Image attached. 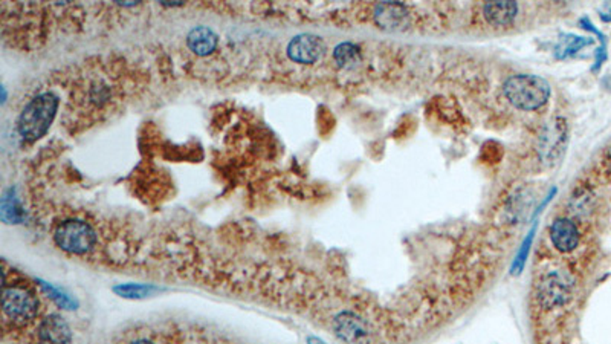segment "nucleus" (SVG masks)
Returning a JSON list of instances; mask_svg holds the SVG:
<instances>
[{"instance_id": "f257e3e1", "label": "nucleus", "mask_w": 611, "mask_h": 344, "mask_svg": "<svg viewBox=\"0 0 611 344\" xmlns=\"http://www.w3.org/2000/svg\"><path fill=\"white\" fill-rule=\"evenodd\" d=\"M58 109V97L52 92L38 93L19 115L17 130L24 140L34 142L51 127Z\"/></svg>"}, {"instance_id": "f03ea898", "label": "nucleus", "mask_w": 611, "mask_h": 344, "mask_svg": "<svg viewBox=\"0 0 611 344\" xmlns=\"http://www.w3.org/2000/svg\"><path fill=\"white\" fill-rule=\"evenodd\" d=\"M504 98L515 109L538 110L550 98V85L543 77L533 74H517L504 81Z\"/></svg>"}, {"instance_id": "7ed1b4c3", "label": "nucleus", "mask_w": 611, "mask_h": 344, "mask_svg": "<svg viewBox=\"0 0 611 344\" xmlns=\"http://www.w3.org/2000/svg\"><path fill=\"white\" fill-rule=\"evenodd\" d=\"M575 278L565 269H549L536 283V298L544 309L565 306L573 297Z\"/></svg>"}, {"instance_id": "20e7f679", "label": "nucleus", "mask_w": 611, "mask_h": 344, "mask_svg": "<svg viewBox=\"0 0 611 344\" xmlns=\"http://www.w3.org/2000/svg\"><path fill=\"white\" fill-rule=\"evenodd\" d=\"M4 314L13 321L26 323L38 314L40 301L33 289L22 283H4Z\"/></svg>"}, {"instance_id": "39448f33", "label": "nucleus", "mask_w": 611, "mask_h": 344, "mask_svg": "<svg viewBox=\"0 0 611 344\" xmlns=\"http://www.w3.org/2000/svg\"><path fill=\"white\" fill-rule=\"evenodd\" d=\"M54 241L63 251L81 256L89 253L97 244V233L88 222L69 219L56 228Z\"/></svg>"}, {"instance_id": "423d86ee", "label": "nucleus", "mask_w": 611, "mask_h": 344, "mask_svg": "<svg viewBox=\"0 0 611 344\" xmlns=\"http://www.w3.org/2000/svg\"><path fill=\"white\" fill-rule=\"evenodd\" d=\"M567 138L568 126L563 117H556L547 124L538 142V155L541 162L550 167L560 161L563 153L565 152Z\"/></svg>"}, {"instance_id": "0eeeda50", "label": "nucleus", "mask_w": 611, "mask_h": 344, "mask_svg": "<svg viewBox=\"0 0 611 344\" xmlns=\"http://www.w3.org/2000/svg\"><path fill=\"white\" fill-rule=\"evenodd\" d=\"M336 337L347 344H367L370 341L372 330L368 323L355 312H341L333 320Z\"/></svg>"}, {"instance_id": "6e6552de", "label": "nucleus", "mask_w": 611, "mask_h": 344, "mask_svg": "<svg viewBox=\"0 0 611 344\" xmlns=\"http://www.w3.org/2000/svg\"><path fill=\"white\" fill-rule=\"evenodd\" d=\"M325 43L320 36H295L288 45V56L298 65H313L324 56Z\"/></svg>"}, {"instance_id": "1a4fd4ad", "label": "nucleus", "mask_w": 611, "mask_h": 344, "mask_svg": "<svg viewBox=\"0 0 611 344\" xmlns=\"http://www.w3.org/2000/svg\"><path fill=\"white\" fill-rule=\"evenodd\" d=\"M375 24L385 31H402L412 24L407 5L400 2H381L373 6Z\"/></svg>"}, {"instance_id": "9d476101", "label": "nucleus", "mask_w": 611, "mask_h": 344, "mask_svg": "<svg viewBox=\"0 0 611 344\" xmlns=\"http://www.w3.org/2000/svg\"><path fill=\"white\" fill-rule=\"evenodd\" d=\"M38 344H72V330L68 321L58 314L41 320L37 329Z\"/></svg>"}, {"instance_id": "9b49d317", "label": "nucleus", "mask_w": 611, "mask_h": 344, "mask_svg": "<svg viewBox=\"0 0 611 344\" xmlns=\"http://www.w3.org/2000/svg\"><path fill=\"white\" fill-rule=\"evenodd\" d=\"M550 241L558 251L567 254L578 248L581 234L572 219L558 217L550 225Z\"/></svg>"}, {"instance_id": "f8f14e48", "label": "nucleus", "mask_w": 611, "mask_h": 344, "mask_svg": "<svg viewBox=\"0 0 611 344\" xmlns=\"http://www.w3.org/2000/svg\"><path fill=\"white\" fill-rule=\"evenodd\" d=\"M483 17L491 26H511L520 13V5L515 2H488L481 6Z\"/></svg>"}, {"instance_id": "ddd939ff", "label": "nucleus", "mask_w": 611, "mask_h": 344, "mask_svg": "<svg viewBox=\"0 0 611 344\" xmlns=\"http://www.w3.org/2000/svg\"><path fill=\"white\" fill-rule=\"evenodd\" d=\"M533 201L535 197L531 189L515 190L504 205V219L508 221V224H521L526 214H528L533 207Z\"/></svg>"}, {"instance_id": "4468645a", "label": "nucleus", "mask_w": 611, "mask_h": 344, "mask_svg": "<svg viewBox=\"0 0 611 344\" xmlns=\"http://www.w3.org/2000/svg\"><path fill=\"white\" fill-rule=\"evenodd\" d=\"M187 45L196 56L205 57L213 54L219 45V37L212 28L196 26L187 36Z\"/></svg>"}, {"instance_id": "2eb2a0df", "label": "nucleus", "mask_w": 611, "mask_h": 344, "mask_svg": "<svg viewBox=\"0 0 611 344\" xmlns=\"http://www.w3.org/2000/svg\"><path fill=\"white\" fill-rule=\"evenodd\" d=\"M593 43H595V40L592 37H579V36H573V34L561 36L560 41H558V45L555 48V57L558 60L573 57L575 54H578L579 51L584 49L585 46L593 45Z\"/></svg>"}, {"instance_id": "dca6fc26", "label": "nucleus", "mask_w": 611, "mask_h": 344, "mask_svg": "<svg viewBox=\"0 0 611 344\" xmlns=\"http://www.w3.org/2000/svg\"><path fill=\"white\" fill-rule=\"evenodd\" d=\"M333 58L336 65L343 69H352L361 63V49L350 41H344L333 49Z\"/></svg>"}, {"instance_id": "f3484780", "label": "nucleus", "mask_w": 611, "mask_h": 344, "mask_svg": "<svg viewBox=\"0 0 611 344\" xmlns=\"http://www.w3.org/2000/svg\"><path fill=\"white\" fill-rule=\"evenodd\" d=\"M593 207H595V193L592 190L587 189V187H581V189L575 190L570 199V212L575 216L584 217L593 212Z\"/></svg>"}, {"instance_id": "a211bd4d", "label": "nucleus", "mask_w": 611, "mask_h": 344, "mask_svg": "<svg viewBox=\"0 0 611 344\" xmlns=\"http://www.w3.org/2000/svg\"><path fill=\"white\" fill-rule=\"evenodd\" d=\"M532 239H533V231L531 233V236L526 239L524 241V244H523V246H521V249H520V254L517 256V259H515V264H513V273H520L521 271V268L524 266V262H526V257H528V254H529V249H531V244H532Z\"/></svg>"}, {"instance_id": "6ab92c4d", "label": "nucleus", "mask_w": 611, "mask_h": 344, "mask_svg": "<svg viewBox=\"0 0 611 344\" xmlns=\"http://www.w3.org/2000/svg\"><path fill=\"white\" fill-rule=\"evenodd\" d=\"M117 291H121V294H124L125 297H144L149 294V288L144 286H124V288H118Z\"/></svg>"}, {"instance_id": "aec40b11", "label": "nucleus", "mask_w": 611, "mask_h": 344, "mask_svg": "<svg viewBox=\"0 0 611 344\" xmlns=\"http://www.w3.org/2000/svg\"><path fill=\"white\" fill-rule=\"evenodd\" d=\"M599 16H600V20H602V22H611V2H608V4H605L602 8L599 9Z\"/></svg>"}, {"instance_id": "412c9836", "label": "nucleus", "mask_w": 611, "mask_h": 344, "mask_svg": "<svg viewBox=\"0 0 611 344\" xmlns=\"http://www.w3.org/2000/svg\"><path fill=\"white\" fill-rule=\"evenodd\" d=\"M605 165H607V170L611 173V144L608 145L607 147V150H605Z\"/></svg>"}, {"instance_id": "4be33fe9", "label": "nucleus", "mask_w": 611, "mask_h": 344, "mask_svg": "<svg viewBox=\"0 0 611 344\" xmlns=\"http://www.w3.org/2000/svg\"><path fill=\"white\" fill-rule=\"evenodd\" d=\"M308 344H325L324 341H321L320 338H317V337H309L308 338Z\"/></svg>"}, {"instance_id": "5701e85b", "label": "nucleus", "mask_w": 611, "mask_h": 344, "mask_svg": "<svg viewBox=\"0 0 611 344\" xmlns=\"http://www.w3.org/2000/svg\"><path fill=\"white\" fill-rule=\"evenodd\" d=\"M130 344H153V343L149 341V340H136V341H133Z\"/></svg>"}]
</instances>
